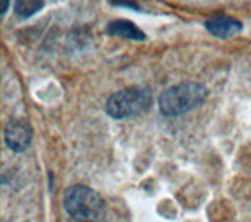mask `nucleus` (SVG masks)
Wrapping results in <instances>:
<instances>
[{
    "mask_svg": "<svg viewBox=\"0 0 251 222\" xmlns=\"http://www.w3.org/2000/svg\"><path fill=\"white\" fill-rule=\"evenodd\" d=\"M206 28L220 39H229L242 30V22L229 16H217L206 22Z\"/></svg>",
    "mask_w": 251,
    "mask_h": 222,
    "instance_id": "39448f33",
    "label": "nucleus"
},
{
    "mask_svg": "<svg viewBox=\"0 0 251 222\" xmlns=\"http://www.w3.org/2000/svg\"><path fill=\"white\" fill-rule=\"evenodd\" d=\"M207 99V89L201 83H179L165 89L159 99L160 113L167 117L182 116L196 110Z\"/></svg>",
    "mask_w": 251,
    "mask_h": 222,
    "instance_id": "f03ea898",
    "label": "nucleus"
},
{
    "mask_svg": "<svg viewBox=\"0 0 251 222\" xmlns=\"http://www.w3.org/2000/svg\"><path fill=\"white\" fill-rule=\"evenodd\" d=\"M107 31L110 35L133 39V41H145V33L137 25L129 21H113L107 25Z\"/></svg>",
    "mask_w": 251,
    "mask_h": 222,
    "instance_id": "423d86ee",
    "label": "nucleus"
},
{
    "mask_svg": "<svg viewBox=\"0 0 251 222\" xmlns=\"http://www.w3.org/2000/svg\"><path fill=\"white\" fill-rule=\"evenodd\" d=\"M63 205L68 215L77 222H100L105 218V202L85 185H73L66 189Z\"/></svg>",
    "mask_w": 251,
    "mask_h": 222,
    "instance_id": "f257e3e1",
    "label": "nucleus"
},
{
    "mask_svg": "<svg viewBox=\"0 0 251 222\" xmlns=\"http://www.w3.org/2000/svg\"><path fill=\"white\" fill-rule=\"evenodd\" d=\"M151 105V91L143 86H132L110 96L105 104V111L113 119H127L145 113Z\"/></svg>",
    "mask_w": 251,
    "mask_h": 222,
    "instance_id": "7ed1b4c3",
    "label": "nucleus"
},
{
    "mask_svg": "<svg viewBox=\"0 0 251 222\" xmlns=\"http://www.w3.org/2000/svg\"><path fill=\"white\" fill-rule=\"evenodd\" d=\"M5 142L13 152H24L27 150L31 139H33V130L27 121L24 119H11L5 127Z\"/></svg>",
    "mask_w": 251,
    "mask_h": 222,
    "instance_id": "20e7f679",
    "label": "nucleus"
},
{
    "mask_svg": "<svg viewBox=\"0 0 251 222\" xmlns=\"http://www.w3.org/2000/svg\"><path fill=\"white\" fill-rule=\"evenodd\" d=\"M44 6L43 2H30V0H25V2H16L14 3V11L19 18H30L35 13H38L41 8Z\"/></svg>",
    "mask_w": 251,
    "mask_h": 222,
    "instance_id": "0eeeda50",
    "label": "nucleus"
}]
</instances>
